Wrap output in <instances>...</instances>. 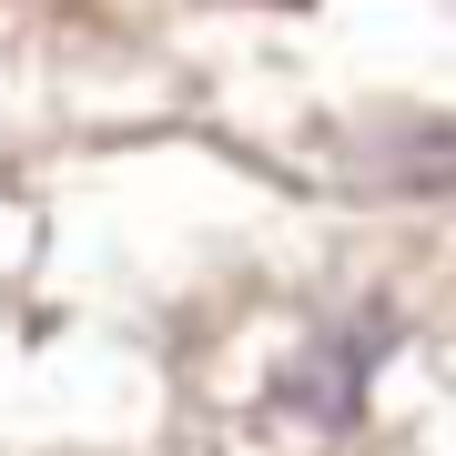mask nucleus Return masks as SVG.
<instances>
[{"mask_svg": "<svg viewBox=\"0 0 456 456\" xmlns=\"http://www.w3.org/2000/svg\"><path fill=\"white\" fill-rule=\"evenodd\" d=\"M395 345V325H386V305H365V314H335L325 335L305 345L284 375H274V406H294V416H314V426H345L365 406V375H375V355Z\"/></svg>", "mask_w": 456, "mask_h": 456, "instance_id": "obj_1", "label": "nucleus"}, {"mask_svg": "<svg viewBox=\"0 0 456 456\" xmlns=\"http://www.w3.org/2000/svg\"><path fill=\"white\" fill-rule=\"evenodd\" d=\"M284 11H294V0H284Z\"/></svg>", "mask_w": 456, "mask_h": 456, "instance_id": "obj_3", "label": "nucleus"}, {"mask_svg": "<svg viewBox=\"0 0 456 456\" xmlns=\"http://www.w3.org/2000/svg\"><path fill=\"white\" fill-rule=\"evenodd\" d=\"M355 183L375 193H456V122H406V132H375L355 142Z\"/></svg>", "mask_w": 456, "mask_h": 456, "instance_id": "obj_2", "label": "nucleus"}]
</instances>
